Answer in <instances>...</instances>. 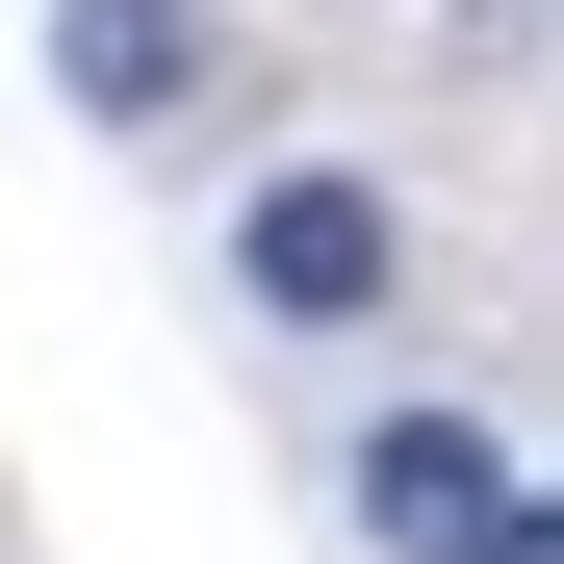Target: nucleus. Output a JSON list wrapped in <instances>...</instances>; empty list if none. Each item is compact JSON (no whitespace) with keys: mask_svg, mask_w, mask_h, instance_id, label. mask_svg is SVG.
Instances as JSON below:
<instances>
[{"mask_svg":"<svg viewBox=\"0 0 564 564\" xmlns=\"http://www.w3.org/2000/svg\"><path fill=\"white\" fill-rule=\"evenodd\" d=\"M231 282H257L282 334H386V308H411V206L334 180V154H282L257 206H231Z\"/></svg>","mask_w":564,"mask_h":564,"instance_id":"nucleus-1","label":"nucleus"},{"mask_svg":"<svg viewBox=\"0 0 564 564\" xmlns=\"http://www.w3.org/2000/svg\"><path fill=\"white\" fill-rule=\"evenodd\" d=\"M359 539H386V564H539V462L488 411H386V436H359Z\"/></svg>","mask_w":564,"mask_h":564,"instance_id":"nucleus-2","label":"nucleus"},{"mask_svg":"<svg viewBox=\"0 0 564 564\" xmlns=\"http://www.w3.org/2000/svg\"><path fill=\"white\" fill-rule=\"evenodd\" d=\"M52 104L77 129H231V0H52Z\"/></svg>","mask_w":564,"mask_h":564,"instance_id":"nucleus-3","label":"nucleus"}]
</instances>
